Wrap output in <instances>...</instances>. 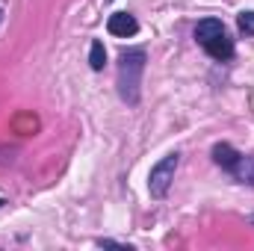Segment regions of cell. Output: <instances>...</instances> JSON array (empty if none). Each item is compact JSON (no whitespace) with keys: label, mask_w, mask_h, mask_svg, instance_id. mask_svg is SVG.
Here are the masks:
<instances>
[{"label":"cell","mask_w":254,"mask_h":251,"mask_svg":"<svg viewBox=\"0 0 254 251\" xmlns=\"http://www.w3.org/2000/svg\"><path fill=\"white\" fill-rule=\"evenodd\" d=\"M204 48H207V54H210L213 60H231V57H234V42L228 39V33H222V36L210 39Z\"/></svg>","instance_id":"8992f818"},{"label":"cell","mask_w":254,"mask_h":251,"mask_svg":"<svg viewBox=\"0 0 254 251\" xmlns=\"http://www.w3.org/2000/svg\"><path fill=\"white\" fill-rule=\"evenodd\" d=\"M0 21H3V9H0Z\"/></svg>","instance_id":"8fae6325"},{"label":"cell","mask_w":254,"mask_h":251,"mask_svg":"<svg viewBox=\"0 0 254 251\" xmlns=\"http://www.w3.org/2000/svg\"><path fill=\"white\" fill-rule=\"evenodd\" d=\"M145 51L133 48V51H122V63H119V95L127 104L139 101V86H142V71H145Z\"/></svg>","instance_id":"6da1fadb"},{"label":"cell","mask_w":254,"mask_h":251,"mask_svg":"<svg viewBox=\"0 0 254 251\" xmlns=\"http://www.w3.org/2000/svg\"><path fill=\"white\" fill-rule=\"evenodd\" d=\"M249 222H252V225H254V216H249Z\"/></svg>","instance_id":"30bf717a"},{"label":"cell","mask_w":254,"mask_h":251,"mask_svg":"<svg viewBox=\"0 0 254 251\" xmlns=\"http://www.w3.org/2000/svg\"><path fill=\"white\" fill-rule=\"evenodd\" d=\"M237 27H240V33L254 36V12H240L237 15Z\"/></svg>","instance_id":"9c48e42d"},{"label":"cell","mask_w":254,"mask_h":251,"mask_svg":"<svg viewBox=\"0 0 254 251\" xmlns=\"http://www.w3.org/2000/svg\"><path fill=\"white\" fill-rule=\"evenodd\" d=\"M234 175H237L243 184L254 187V157H240V163L234 166Z\"/></svg>","instance_id":"52a82bcc"},{"label":"cell","mask_w":254,"mask_h":251,"mask_svg":"<svg viewBox=\"0 0 254 251\" xmlns=\"http://www.w3.org/2000/svg\"><path fill=\"white\" fill-rule=\"evenodd\" d=\"M107 30L113 33V36H136V30H139V24H136V18L133 15H127V12H116V15H110V21H107Z\"/></svg>","instance_id":"3957f363"},{"label":"cell","mask_w":254,"mask_h":251,"mask_svg":"<svg viewBox=\"0 0 254 251\" xmlns=\"http://www.w3.org/2000/svg\"><path fill=\"white\" fill-rule=\"evenodd\" d=\"M178 163H181V154L175 151V154H166V157L151 169L148 189H151V195H154V198H163V195L169 192L172 181H175V172H178Z\"/></svg>","instance_id":"7a4b0ae2"},{"label":"cell","mask_w":254,"mask_h":251,"mask_svg":"<svg viewBox=\"0 0 254 251\" xmlns=\"http://www.w3.org/2000/svg\"><path fill=\"white\" fill-rule=\"evenodd\" d=\"M89 65H92L95 71H101V68L107 65V51H104V42H92V48H89Z\"/></svg>","instance_id":"ba28073f"},{"label":"cell","mask_w":254,"mask_h":251,"mask_svg":"<svg viewBox=\"0 0 254 251\" xmlns=\"http://www.w3.org/2000/svg\"><path fill=\"white\" fill-rule=\"evenodd\" d=\"M222 33H225V24H222L219 18H204V21L195 24V39H198L201 45H207L210 39H216V36H222Z\"/></svg>","instance_id":"5b68a950"},{"label":"cell","mask_w":254,"mask_h":251,"mask_svg":"<svg viewBox=\"0 0 254 251\" xmlns=\"http://www.w3.org/2000/svg\"><path fill=\"white\" fill-rule=\"evenodd\" d=\"M240 151L237 148H231L228 142H219V145H213V163L216 166H222V169H228V172H234V166L240 163Z\"/></svg>","instance_id":"277c9868"}]
</instances>
